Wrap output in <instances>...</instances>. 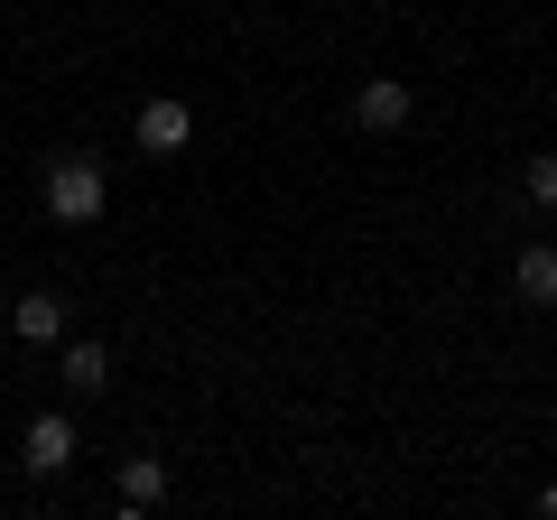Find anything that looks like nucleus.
<instances>
[{"label": "nucleus", "mask_w": 557, "mask_h": 520, "mask_svg": "<svg viewBox=\"0 0 557 520\" xmlns=\"http://www.w3.org/2000/svg\"><path fill=\"white\" fill-rule=\"evenodd\" d=\"M102 205H112V186L94 159H47V214L57 223H102Z\"/></svg>", "instance_id": "f257e3e1"}, {"label": "nucleus", "mask_w": 557, "mask_h": 520, "mask_svg": "<svg viewBox=\"0 0 557 520\" xmlns=\"http://www.w3.org/2000/svg\"><path fill=\"white\" fill-rule=\"evenodd\" d=\"M131 131H139V149H149V159H177V149L196 140V112H186L177 94H159V102H139Z\"/></svg>", "instance_id": "f03ea898"}, {"label": "nucleus", "mask_w": 557, "mask_h": 520, "mask_svg": "<svg viewBox=\"0 0 557 520\" xmlns=\"http://www.w3.org/2000/svg\"><path fill=\"white\" fill-rule=\"evenodd\" d=\"M20 465H28V474H65V465H75V419H57V409H47V419H28Z\"/></svg>", "instance_id": "7ed1b4c3"}, {"label": "nucleus", "mask_w": 557, "mask_h": 520, "mask_svg": "<svg viewBox=\"0 0 557 520\" xmlns=\"http://www.w3.org/2000/svg\"><path fill=\"white\" fill-rule=\"evenodd\" d=\"M399 121H409V84H399V75L354 84V131H399Z\"/></svg>", "instance_id": "20e7f679"}, {"label": "nucleus", "mask_w": 557, "mask_h": 520, "mask_svg": "<svg viewBox=\"0 0 557 520\" xmlns=\"http://www.w3.org/2000/svg\"><path fill=\"white\" fill-rule=\"evenodd\" d=\"M65 317H75V307H65L57 288H28V298L10 307V335H20V344H57V335H65Z\"/></svg>", "instance_id": "39448f33"}, {"label": "nucleus", "mask_w": 557, "mask_h": 520, "mask_svg": "<svg viewBox=\"0 0 557 520\" xmlns=\"http://www.w3.org/2000/svg\"><path fill=\"white\" fill-rule=\"evenodd\" d=\"M65 391H75V400H102V391H112V354H102V344H65Z\"/></svg>", "instance_id": "423d86ee"}, {"label": "nucleus", "mask_w": 557, "mask_h": 520, "mask_svg": "<svg viewBox=\"0 0 557 520\" xmlns=\"http://www.w3.org/2000/svg\"><path fill=\"white\" fill-rule=\"evenodd\" d=\"M168 502V465L159 456H121V511H159Z\"/></svg>", "instance_id": "0eeeda50"}, {"label": "nucleus", "mask_w": 557, "mask_h": 520, "mask_svg": "<svg viewBox=\"0 0 557 520\" xmlns=\"http://www.w3.org/2000/svg\"><path fill=\"white\" fill-rule=\"evenodd\" d=\"M511 288H520L530 307H557V251H548V242H530V251L511 260Z\"/></svg>", "instance_id": "6e6552de"}, {"label": "nucleus", "mask_w": 557, "mask_h": 520, "mask_svg": "<svg viewBox=\"0 0 557 520\" xmlns=\"http://www.w3.org/2000/svg\"><path fill=\"white\" fill-rule=\"evenodd\" d=\"M520 186H530V205H557V149H539V159L520 168Z\"/></svg>", "instance_id": "1a4fd4ad"}, {"label": "nucleus", "mask_w": 557, "mask_h": 520, "mask_svg": "<svg viewBox=\"0 0 557 520\" xmlns=\"http://www.w3.org/2000/svg\"><path fill=\"white\" fill-rule=\"evenodd\" d=\"M539 511H548V520H557V483H548V493H539Z\"/></svg>", "instance_id": "9d476101"}]
</instances>
